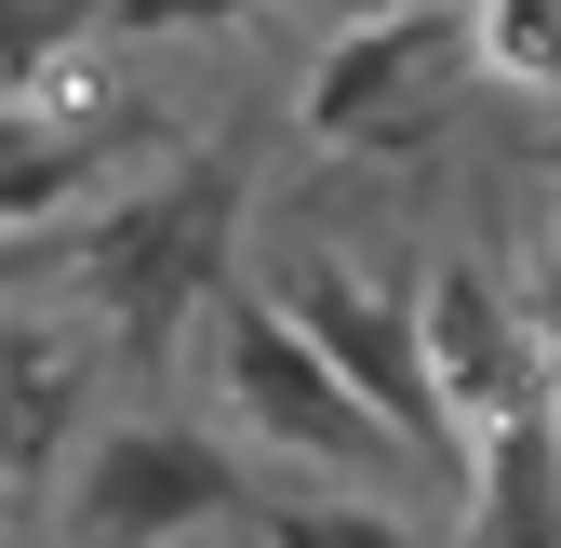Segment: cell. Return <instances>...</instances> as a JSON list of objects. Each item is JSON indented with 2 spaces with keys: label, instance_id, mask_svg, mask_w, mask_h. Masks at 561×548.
<instances>
[{
  "label": "cell",
  "instance_id": "1",
  "mask_svg": "<svg viewBox=\"0 0 561 548\" xmlns=\"http://www.w3.org/2000/svg\"><path fill=\"white\" fill-rule=\"evenodd\" d=\"M228 241H241V161H187L174 187L94 215L81 228V308L107 321V349L161 362L174 321L201 295H228Z\"/></svg>",
  "mask_w": 561,
  "mask_h": 548
},
{
  "label": "cell",
  "instance_id": "2",
  "mask_svg": "<svg viewBox=\"0 0 561 548\" xmlns=\"http://www.w3.org/2000/svg\"><path fill=\"white\" fill-rule=\"evenodd\" d=\"M254 295L295 321L334 375H347V401H362L375 429H414V455H442V442H455V429H442V388H428V349H414V308L375 295L347 254H321V241H267Z\"/></svg>",
  "mask_w": 561,
  "mask_h": 548
},
{
  "label": "cell",
  "instance_id": "3",
  "mask_svg": "<svg viewBox=\"0 0 561 548\" xmlns=\"http://www.w3.org/2000/svg\"><path fill=\"white\" fill-rule=\"evenodd\" d=\"M215 509H241V468L201 442L187 415H121L67 468V548H174Z\"/></svg>",
  "mask_w": 561,
  "mask_h": 548
},
{
  "label": "cell",
  "instance_id": "4",
  "mask_svg": "<svg viewBox=\"0 0 561 548\" xmlns=\"http://www.w3.org/2000/svg\"><path fill=\"white\" fill-rule=\"evenodd\" d=\"M481 67V27L468 14H388V27H334L321 41V67H308V94H295V121L321 134V148H388V134H428L442 121V94Z\"/></svg>",
  "mask_w": 561,
  "mask_h": 548
},
{
  "label": "cell",
  "instance_id": "5",
  "mask_svg": "<svg viewBox=\"0 0 561 548\" xmlns=\"http://www.w3.org/2000/svg\"><path fill=\"white\" fill-rule=\"evenodd\" d=\"M215 362H228V415H241L254 442L321 455V468H375V455H388V429L347 401V375H334V362H321L308 334L254 295V282H228V295H215Z\"/></svg>",
  "mask_w": 561,
  "mask_h": 548
},
{
  "label": "cell",
  "instance_id": "6",
  "mask_svg": "<svg viewBox=\"0 0 561 548\" xmlns=\"http://www.w3.org/2000/svg\"><path fill=\"white\" fill-rule=\"evenodd\" d=\"M414 349H428V388H442V429L495 442L535 415V334L522 308L495 295V267H428V295H414Z\"/></svg>",
  "mask_w": 561,
  "mask_h": 548
},
{
  "label": "cell",
  "instance_id": "7",
  "mask_svg": "<svg viewBox=\"0 0 561 548\" xmlns=\"http://www.w3.org/2000/svg\"><path fill=\"white\" fill-rule=\"evenodd\" d=\"M94 321H27L0 308V482H41L67 442H94Z\"/></svg>",
  "mask_w": 561,
  "mask_h": 548
},
{
  "label": "cell",
  "instance_id": "8",
  "mask_svg": "<svg viewBox=\"0 0 561 548\" xmlns=\"http://www.w3.org/2000/svg\"><path fill=\"white\" fill-rule=\"evenodd\" d=\"M481 535L495 548H561V442H548V415L481 442Z\"/></svg>",
  "mask_w": 561,
  "mask_h": 548
},
{
  "label": "cell",
  "instance_id": "9",
  "mask_svg": "<svg viewBox=\"0 0 561 548\" xmlns=\"http://www.w3.org/2000/svg\"><path fill=\"white\" fill-rule=\"evenodd\" d=\"M481 67L495 81H535V94H561V0H481Z\"/></svg>",
  "mask_w": 561,
  "mask_h": 548
},
{
  "label": "cell",
  "instance_id": "10",
  "mask_svg": "<svg viewBox=\"0 0 561 548\" xmlns=\"http://www.w3.org/2000/svg\"><path fill=\"white\" fill-rule=\"evenodd\" d=\"M94 27H107V0H0V81H27L41 54L94 41Z\"/></svg>",
  "mask_w": 561,
  "mask_h": 548
},
{
  "label": "cell",
  "instance_id": "11",
  "mask_svg": "<svg viewBox=\"0 0 561 548\" xmlns=\"http://www.w3.org/2000/svg\"><path fill=\"white\" fill-rule=\"evenodd\" d=\"M267 535H280V548H414V535L375 522V509H308V495H295V509H267Z\"/></svg>",
  "mask_w": 561,
  "mask_h": 548
},
{
  "label": "cell",
  "instance_id": "12",
  "mask_svg": "<svg viewBox=\"0 0 561 548\" xmlns=\"http://www.w3.org/2000/svg\"><path fill=\"white\" fill-rule=\"evenodd\" d=\"M228 14H254V0H107V27H134V41H161V27H228Z\"/></svg>",
  "mask_w": 561,
  "mask_h": 548
},
{
  "label": "cell",
  "instance_id": "13",
  "mask_svg": "<svg viewBox=\"0 0 561 548\" xmlns=\"http://www.w3.org/2000/svg\"><path fill=\"white\" fill-rule=\"evenodd\" d=\"M535 308H548V334H535V375H548V442H561V267H548V295H535Z\"/></svg>",
  "mask_w": 561,
  "mask_h": 548
},
{
  "label": "cell",
  "instance_id": "14",
  "mask_svg": "<svg viewBox=\"0 0 561 548\" xmlns=\"http://www.w3.org/2000/svg\"><path fill=\"white\" fill-rule=\"evenodd\" d=\"M388 14H428V0H334V27H388Z\"/></svg>",
  "mask_w": 561,
  "mask_h": 548
},
{
  "label": "cell",
  "instance_id": "15",
  "mask_svg": "<svg viewBox=\"0 0 561 548\" xmlns=\"http://www.w3.org/2000/svg\"><path fill=\"white\" fill-rule=\"evenodd\" d=\"M548 148H561V94H548Z\"/></svg>",
  "mask_w": 561,
  "mask_h": 548
}]
</instances>
